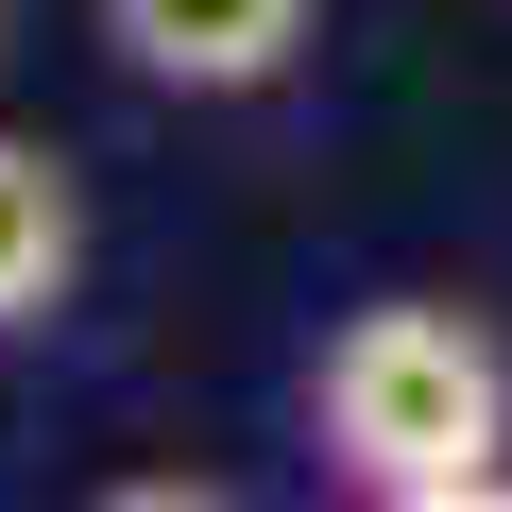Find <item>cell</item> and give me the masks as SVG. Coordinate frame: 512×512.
<instances>
[{"label":"cell","instance_id":"cell-1","mask_svg":"<svg viewBox=\"0 0 512 512\" xmlns=\"http://www.w3.org/2000/svg\"><path fill=\"white\" fill-rule=\"evenodd\" d=\"M308 461L376 512H478L512 495V342L444 291H376L308 359Z\"/></svg>","mask_w":512,"mask_h":512},{"label":"cell","instance_id":"cell-2","mask_svg":"<svg viewBox=\"0 0 512 512\" xmlns=\"http://www.w3.org/2000/svg\"><path fill=\"white\" fill-rule=\"evenodd\" d=\"M86 35L154 103H274L325 52V0H86Z\"/></svg>","mask_w":512,"mask_h":512},{"label":"cell","instance_id":"cell-3","mask_svg":"<svg viewBox=\"0 0 512 512\" xmlns=\"http://www.w3.org/2000/svg\"><path fill=\"white\" fill-rule=\"evenodd\" d=\"M86 291V171L0 120V342H52Z\"/></svg>","mask_w":512,"mask_h":512}]
</instances>
